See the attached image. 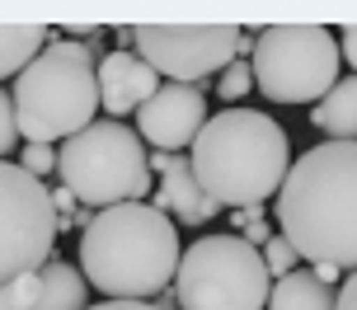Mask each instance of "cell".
I'll list each match as a JSON object with an SVG mask.
<instances>
[{
	"label": "cell",
	"instance_id": "19",
	"mask_svg": "<svg viewBox=\"0 0 357 310\" xmlns=\"http://www.w3.org/2000/svg\"><path fill=\"white\" fill-rule=\"evenodd\" d=\"M33 301H38V273L15 277V282L0 287V310H29Z\"/></svg>",
	"mask_w": 357,
	"mask_h": 310
},
{
	"label": "cell",
	"instance_id": "3",
	"mask_svg": "<svg viewBox=\"0 0 357 310\" xmlns=\"http://www.w3.org/2000/svg\"><path fill=\"white\" fill-rule=\"evenodd\" d=\"M291 164V141L287 132L254 109H226L212 113L202 132L188 146V169L197 188L226 212L240 207H264Z\"/></svg>",
	"mask_w": 357,
	"mask_h": 310
},
{
	"label": "cell",
	"instance_id": "8",
	"mask_svg": "<svg viewBox=\"0 0 357 310\" xmlns=\"http://www.w3.org/2000/svg\"><path fill=\"white\" fill-rule=\"evenodd\" d=\"M56 245V212L47 183L24 174L15 160H0V287L38 273Z\"/></svg>",
	"mask_w": 357,
	"mask_h": 310
},
{
	"label": "cell",
	"instance_id": "1",
	"mask_svg": "<svg viewBox=\"0 0 357 310\" xmlns=\"http://www.w3.org/2000/svg\"><path fill=\"white\" fill-rule=\"evenodd\" d=\"M278 235L296 249V258L329 263L353 273L357 258V146L320 141L287 164L273 193Z\"/></svg>",
	"mask_w": 357,
	"mask_h": 310
},
{
	"label": "cell",
	"instance_id": "9",
	"mask_svg": "<svg viewBox=\"0 0 357 310\" xmlns=\"http://www.w3.org/2000/svg\"><path fill=\"white\" fill-rule=\"evenodd\" d=\"M235 24H137L132 52L165 85H197L235 61Z\"/></svg>",
	"mask_w": 357,
	"mask_h": 310
},
{
	"label": "cell",
	"instance_id": "7",
	"mask_svg": "<svg viewBox=\"0 0 357 310\" xmlns=\"http://www.w3.org/2000/svg\"><path fill=\"white\" fill-rule=\"evenodd\" d=\"M169 287L178 310H264L273 277L240 235H202L178 254Z\"/></svg>",
	"mask_w": 357,
	"mask_h": 310
},
{
	"label": "cell",
	"instance_id": "22",
	"mask_svg": "<svg viewBox=\"0 0 357 310\" xmlns=\"http://www.w3.org/2000/svg\"><path fill=\"white\" fill-rule=\"evenodd\" d=\"M151 310H178V296H174V287H165V292H155L151 301H146Z\"/></svg>",
	"mask_w": 357,
	"mask_h": 310
},
{
	"label": "cell",
	"instance_id": "23",
	"mask_svg": "<svg viewBox=\"0 0 357 310\" xmlns=\"http://www.w3.org/2000/svg\"><path fill=\"white\" fill-rule=\"evenodd\" d=\"M89 310H151L146 301H99V306H89Z\"/></svg>",
	"mask_w": 357,
	"mask_h": 310
},
{
	"label": "cell",
	"instance_id": "20",
	"mask_svg": "<svg viewBox=\"0 0 357 310\" xmlns=\"http://www.w3.org/2000/svg\"><path fill=\"white\" fill-rule=\"evenodd\" d=\"M19 150V127H15V104H10V90H0V160Z\"/></svg>",
	"mask_w": 357,
	"mask_h": 310
},
{
	"label": "cell",
	"instance_id": "15",
	"mask_svg": "<svg viewBox=\"0 0 357 310\" xmlns=\"http://www.w3.org/2000/svg\"><path fill=\"white\" fill-rule=\"evenodd\" d=\"M47 29L43 24H0V80H15L43 47H47Z\"/></svg>",
	"mask_w": 357,
	"mask_h": 310
},
{
	"label": "cell",
	"instance_id": "4",
	"mask_svg": "<svg viewBox=\"0 0 357 310\" xmlns=\"http://www.w3.org/2000/svg\"><path fill=\"white\" fill-rule=\"evenodd\" d=\"M15 127L33 146L66 141L99 118V90H94V61L71 38H47V47L15 75Z\"/></svg>",
	"mask_w": 357,
	"mask_h": 310
},
{
	"label": "cell",
	"instance_id": "16",
	"mask_svg": "<svg viewBox=\"0 0 357 310\" xmlns=\"http://www.w3.org/2000/svg\"><path fill=\"white\" fill-rule=\"evenodd\" d=\"M212 85H216V99H226L231 109H240V99L254 90V75H250V61H231L226 71H216L212 75Z\"/></svg>",
	"mask_w": 357,
	"mask_h": 310
},
{
	"label": "cell",
	"instance_id": "11",
	"mask_svg": "<svg viewBox=\"0 0 357 310\" xmlns=\"http://www.w3.org/2000/svg\"><path fill=\"white\" fill-rule=\"evenodd\" d=\"M94 90H99V113H108V123H123L160 90V75L137 52H108L94 66Z\"/></svg>",
	"mask_w": 357,
	"mask_h": 310
},
{
	"label": "cell",
	"instance_id": "18",
	"mask_svg": "<svg viewBox=\"0 0 357 310\" xmlns=\"http://www.w3.org/2000/svg\"><path fill=\"white\" fill-rule=\"evenodd\" d=\"M15 164L24 169V174H33V179L47 183V174H56V146H33V141H29V146L19 150Z\"/></svg>",
	"mask_w": 357,
	"mask_h": 310
},
{
	"label": "cell",
	"instance_id": "12",
	"mask_svg": "<svg viewBox=\"0 0 357 310\" xmlns=\"http://www.w3.org/2000/svg\"><path fill=\"white\" fill-rule=\"evenodd\" d=\"M29 310H89L85 277L75 273L71 263H61V258L52 254L38 268V301Z\"/></svg>",
	"mask_w": 357,
	"mask_h": 310
},
{
	"label": "cell",
	"instance_id": "17",
	"mask_svg": "<svg viewBox=\"0 0 357 310\" xmlns=\"http://www.w3.org/2000/svg\"><path fill=\"white\" fill-rule=\"evenodd\" d=\"M259 258H264V273L278 282V277H287L291 268H296V249L287 245L282 235H268L264 245H259Z\"/></svg>",
	"mask_w": 357,
	"mask_h": 310
},
{
	"label": "cell",
	"instance_id": "13",
	"mask_svg": "<svg viewBox=\"0 0 357 310\" xmlns=\"http://www.w3.org/2000/svg\"><path fill=\"white\" fill-rule=\"evenodd\" d=\"M310 123H315L329 141H353V127H357V85H353V75H339L334 90L324 94L320 104H310Z\"/></svg>",
	"mask_w": 357,
	"mask_h": 310
},
{
	"label": "cell",
	"instance_id": "10",
	"mask_svg": "<svg viewBox=\"0 0 357 310\" xmlns=\"http://www.w3.org/2000/svg\"><path fill=\"white\" fill-rule=\"evenodd\" d=\"M207 123V94L197 85H165L137 109V137L151 150H169V155H188L193 137Z\"/></svg>",
	"mask_w": 357,
	"mask_h": 310
},
{
	"label": "cell",
	"instance_id": "6",
	"mask_svg": "<svg viewBox=\"0 0 357 310\" xmlns=\"http://www.w3.org/2000/svg\"><path fill=\"white\" fill-rule=\"evenodd\" d=\"M250 75L273 104H320L343 75V61L324 24H273L254 33Z\"/></svg>",
	"mask_w": 357,
	"mask_h": 310
},
{
	"label": "cell",
	"instance_id": "21",
	"mask_svg": "<svg viewBox=\"0 0 357 310\" xmlns=\"http://www.w3.org/2000/svg\"><path fill=\"white\" fill-rule=\"evenodd\" d=\"M334 310H357V282H353V273H343V282L334 287Z\"/></svg>",
	"mask_w": 357,
	"mask_h": 310
},
{
	"label": "cell",
	"instance_id": "2",
	"mask_svg": "<svg viewBox=\"0 0 357 310\" xmlns=\"http://www.w3.org/2000/svg\"><path fill=\"white\" fill-rule=\"evenodd\" d=\"M178 226L151 202H123L94 212L80 231V277L104 301H151L174 282Z\"/></svg>",
	"mask_w": 357,
	"mask_h": 310
},
{
	"label": "cell",
	"instance_id": "14",
	"mask_svg": "<svg viewBox=\"0 0 357 310\" xmlns=\"http://www.w3.org/2000/svg\"><path fill=\"white\" fill-rule=\"evenodd\" d=\"M264 310H334V292L320 287L310 277V268H291L287 277H278L268 287Z\"/></svg>",
	"mask_w": 357,
	"mask_h": 310
},
{
	"label": "cell",
	"instance_id": "5",
	"mask_svg": "<svg viewBox=\"0 0 357 310\" xmlns=\"http://www.w3.org/2000/svg\"><path fill=\"white\" fill-rule=\"evenodd\" d=\"M56 174H61V188L89 212L123 207V202H146L151 188H155L151 169H146L142 137L127 123H108V118H94L85 132L61 141Z\"/></svg>",
	"mask_w": 357,
	"mask_h": 310
}]
</instances>
